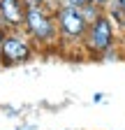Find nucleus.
Segmentation results:
<instances>
[{"label":"nucleus","instance_id":"nucleus-1","mask_svg":"<svg viewBox=\"0 0 125 130\" xmlns=\"http://www.w3.org/2000/svg\"><path fill=\"white\" fill-rule=\"evenodd\" d=\"M116 23L109 19V14L104 12L102 16H97L95 21L88 26L86 40H84V49L100 60H111V58H123L120 46L118 44V35H116Z\"/></svg>","mask_w":125,"mask_h":130},{"label":"nucleus","instance_id":"nucleus-2","mask_svg":"<svg viewBox=\"0 0 125 130\" xmlns=\"http://www.w3.org/2000/svg\"><path fill=\"white\" fill-rule=\"evenodd\" d=\"M26 30H28V35L42 46L58 44V40H60L56 14L49 7H44L42 3L26 5Z\"/></svg>","mask_w":125,"mask_h":130},{"label":"nucleus","instance_id":"nucleus-3","mask_svg":"<svg viewBox=\"0 0 125 130\" xmlns=\"http://www.w3.org/2000/svg\"><path fill=\"white\" fill-rule=\"evenodd\" d=\"M56 21L60 30V40L70 42V44H84L86 32H88V21L84 19V14L74 7H58L56 12Z\"/></svg>","mask_w":125,"mask_h":130},{"label":"nucleus","instance_id":"nucleus-4","mask_svg":"<svg viewBox=\"0 0 125 130\" xmlns=\"http://www.w3.org/2000/svg\"><path fill=\"white\" fill-rule=\"evenodd\" d=\"M0 51H3V63L5 65H23L35 56L30 42L21 35H14V32L5 35L3 44H0Z\"/></svg>","mask_w":125,"mask_h":130},{"label":"nucleus","instance_id":"nucleus-5","mask_svg":"<svg viewBox=\"0 0 125 130\" xmlns=\"http://www.w3.org/2000/svg\"><path fill=\"white\" fill-rule=\"evenodd\" d=\"M0 23L9 32L26 26V0H0Z\"/></svg>","mask_w":125,"mask_h":130},{"label":"nucleus","instance_id":"nucleus-6","mask_svg":"<svg viewBox=\"0 0 125 130\" xmlns=\"http://www.w3.org/2000/svg\"><path fill=\"white\" fill-rule=\"evenodd\" d=\"M79 12L84 14V19H86L88 23H93L97 16H102V14H104V9H102L100 5H95V3H88V5H86V7H81Z\"/></svg>","mask_w":125,"mask_h":130},{"label":"nucleus","instance_id":"nucleus-7","mask_svg":"<svg viewBox=\"0 0 125 130\" xmlns=\"http://www.w3.org/2000/svg\"><path fill=\"white\" fill-rule=\"evenodd\" d=\"M90 3V0H60V7H74V9H81Z\"/></svg>","mask_w":125,"mask_h":130},{"label":"nucleus","instance_id":"nucleus-8","mask_svg":"<svg viewBox=\"0 0 125 130\" xmlns=\"http://www.w3.org/2000/svg\"><path fill=\"white\" fill-rule=\"evenodd\" d=\"M90 3H95V5H100V7L104 9V7H107L109 3H111V0H90Z\"/></svg>","mask_w":125,"mask_h":130},{"label":"nucleus","instance_id":"nucleus-9","mask_svg":"<svg viewBox=\"0 0 125 130\" xmlns=\"http://www.w3.org/2000/svg\"><path fill=\"white\" fill-rule=\"evenodd\" d=\"M35 3H42V0H26V5H35Z\"/></svg>","mask_w":125,"mask_h":130},{"label":"nucleus","instance_id":"nucleus-10","mask_svg":"<svg viewBox=\"0 0 125 130\" xmlns=\"http://www.w3.org/2000/svg\"><path fill=\"white\" fill-rule=\"evenodd\" d=\"M5 35H7V32H3V30H0V44H3V40H5Z\"/></svg>","mask_w":125,"mask_h":130},{"label":"nucleus","instance_id":"nucleus-11","mask_svg":"<svg viewBox=\"0 0 125 130\" xmlns=\"http://www.w3.org/2000/svg\"><path fill=\"white\" fill-rule=\"evenodd\" d=\"M120 54H123V58H125V42H123V46H120Z\"/></svg>","mask_w":125,"mask_h":130},{"label":"nucleus","instance_id":"nucleus-12","mask_svg":"<svg viewBox=\"0 0 125 130\" xmlns=\"http://www.w3.org/2000/svg\"><path fill=\"white\" fill-rule=\"evenodd\" d=\"M0 65H3V51H0Z\"/></svg>","mask_w":125,"mask_h":130},{"label":"nucleus","instance_id":"nucleus-13","mask_svg":"<svg viewBox=\"0 0 125 130\" xmlns=\"http://www.w3.org/2000/svg\"><path fill=\"white\" fill-rule=\"evenodd\" d=\"M118 3H120V5H123V7H125V0H118Z\"/></svg>","mask_w":125,"mask_h":130}]
</instances>
